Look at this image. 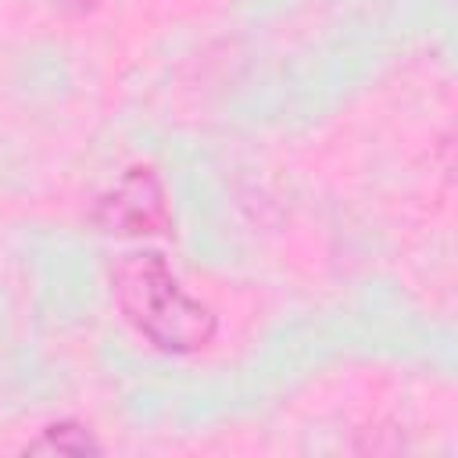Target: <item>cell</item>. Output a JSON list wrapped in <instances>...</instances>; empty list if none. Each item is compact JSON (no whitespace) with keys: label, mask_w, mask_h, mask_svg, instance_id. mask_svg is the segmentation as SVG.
Segmentation results:
<instances>
[{"label":"cell","mask_w":458,"mask_h":458,"mask_svg":"<svg viewBox=\"0 0 458 458\" xmlns=\"http://www.w3.org/2000/svg\"><path fill=\"white\" fill-rule=\"evenodd\" d=\"M125 322L165 354H193L215 340V311L197 301L157 250L125 254L111 276Z\"/></svg>","instance_id":"6da1fadb"},{"label":"cell","mask_w":458,"mask_h":458,"mask_svg":"<svg viewBox=\"0 0 458 458\" xmlns=\"http://www.w3.org/2000/svg\"><path fill=\"white\" fill-rule=\"evenodd\" d=\"M93 225L111 236H154L165 233L172 222L168 211V190L161 175L147 165L129 168L107 193L93 204Z\"/></svg>","instance_id":"7a4b0ae2"},{"label":"cell","mask_w":458,"mask_h":458,"mask_svg":"<svg viewBox=\"0 0 458 458\" xmlns=\"http://www.w3.org/2000/svg\"><path fill=\"white\" fill-rule=\"evenodd\" d=\"M25 451L29 454H97L100 444L79 422H50L36 440L25 444Z\"/></svg>","instance_id":"3957f363"}]
</instances>
